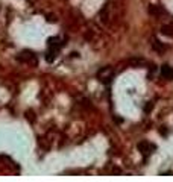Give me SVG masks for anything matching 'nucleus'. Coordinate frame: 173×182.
Returning <instances> with one entry per match:
<instances>
[{"mask_svg":"<svg viewBox=\"0 0 173 182\" xmlns=\"http://www.w3.org/2000/svg\"><path fill=\"white\" fill-rule=\"evenodd\" d=\"M112 76H114V73H112L111 67H105L102 70H99V73H97V79L102 82H109L112 79Z\"/></svg>","mask_w":173,"mask_h":182,"instance_id":"f257e3e1","label":"nucleus"},{"mask_svg":"<svg viewBox=\"0 0 173 182\" xmlns=\"http://www.w3.org/2000/svg\"><path fill=\"white\" fill-rule=\"evenodd\" d=\"M155 149H157V146L152 144V143H149V141H141V143H138V150L144 155V156L150 155Z\"/></svg>","mask_w":173,"mask_h":182,"instance_id":"f03ea898","label":"nucleus"},{"mask_svg":"<svg viewBox=\"0 0 173 182\" xmlns=\"http://www.w3.org/2000/svg\"><path fill=\"white\" fill-rule=\"evenodd\" d=\"M149 12L152 14V15H162L164 12H166V11H164V8L162 6H159V5H150L149 6Z\"/></svg>","mask_w":173,"mask_h":182,"instance_id":"7ed1b4c3","label":"nucleus"},{"mask_svg":"<svg viewBox=\"0 0 173 182\" xmlns=\"http://www.w3.org/2000/svg\"><path fill=\"white\" fill-rule=\"evenodd\" d=\"M161 76L166 77V79H173V68L169 65H164L161 68Z\"/></svg>","mask_w":173,"mask_h":182,"instance_id":"20e7f679","label":"nucleus"},{"mask_svg":"<svg viewBox=\"0 0 173 182\" xmlns=\"http://www.w3.org/2000/svg\"><path fill=\"white\" fill-rule=\"evenodd\" d=\"M152 47H153V50H157V52H164V50H166V45H164L159 40H157V38L152 40Z\"/></svg>","mask_w":173,"mask_h":182,"instance_id":"39448f33","label":"nucleus"},{"mask_svg":"<svg viewBox=\"0 0 173 182\" xmlns=\"http://www.w3.org/2000/svg\"><path fill=\"white\" fill-rule=\"evenodd\" d=\"M161 33L167 35V36H173V26H162L161 27Z\"/></svg>","mask_w":173,"mask_h":182,"instance_id":"423d86ee","label":"nucleus"},{"mask_svg":"<svg viewBox=\"0 0 173 182\" xmlns=\"http://www.w3.org/2000/svg\"><path fill=\"white\" fill-rule=\"evenodd\" d=\"M129 64L134 65V67H140V65L144 64V59L143 58H132V59H129Z\"/></svg>","mask_w":173,"mask_h":182,"instance_id":"0eeeda50","label":"nucleus"},{"mask_svg":"<svg viewBox=\"0 0 173 182\" xmlns=\"http://www.w3.org/2000/svg\"><path fill=\"white\" fill-rule=\"evenodd\" d=\"M53 58H55V49H50V50L47 52V56H46V59H47L49 62H52Z\"/></svg>","mask_w":173,"mask_h":182,"instance_id":"6e6552de","label":"nucleus"},{"mask_svg":"<svg viewBox=\"0 0 173 182\" xmlns=\"http://www.w3.org/2000/svg\"><path fill=\"white\" fill-rule=\"evenodd\" d=\"M152 108H153V103H152V102H149L147 105H146L144 111H146V112H150V109H152Z\"/></svg>","mask_w":173,"mask_h":182,"instance_id":"1a4fd4ad","label":"nucleus"}]
</instances>
